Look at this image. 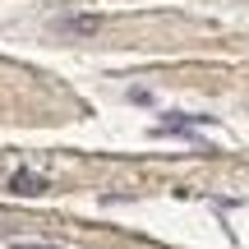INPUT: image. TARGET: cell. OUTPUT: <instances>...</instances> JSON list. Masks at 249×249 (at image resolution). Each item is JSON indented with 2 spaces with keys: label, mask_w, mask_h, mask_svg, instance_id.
<instances>
[{
  "label": "cell",
  "mask_w": 249,
  "mask_h": 249,
  "mask_svg": "<svg viewBox=\"0 0 249 249\" xmlns=\"http://www.w3.org/2000/svg\"><path fill=\"white\" fill-rule=\"evenodd\" d=\"M5 189L9 194H18V198H37V194H46V176H37V171H9V180H5Z\"/></svg>",
  "instance_id": "cell-1"
},
{
  "label": "cell",
  "mask_w": 249,
  "mask_h": 249,
  "mask_svg": "<svg viewBox=\"0 0 249 249\" xmlns=\"http://www.w3.org/2000/svg\"><path fill=\"white\" fill-rule=\"evenodd\" d=\"M102 23H107L102 14H60V18H55V33H70V37H92V33H102Z\"/></svg>",
  "instance_id": "cell-2"
},
{
  "label": "cell",
  "mask_w": 249,
  "mask_h": 249,
  "mask_svg": "<svg viewBox=\"0 0 249 249\" xmlns=\"http://www.w3.org/2000/svg\"><path fill=\"white\" fill-rule=\"evenodd\" d=\"M203 124H208V116H166V120H157L152 134H157V139H166V134H171V139H185V134L203 129Z\"/></svg>",
  "instance_id": "cell-3"
},
{
  "label": "cell",
  "mask_w": 249,
  "mask_h": 249,
  "mask_svg": "<svg viewBox=\"0 0 249 249\" xmlns=\"http://www.w3.org/2000/svg\"><path fill=\"white\" fill-rule=\"evenodd\" d=\"M14 249H60V245H14Z\"/></svg>",
  "instance_id": "cell-4"
}]
</instances>
